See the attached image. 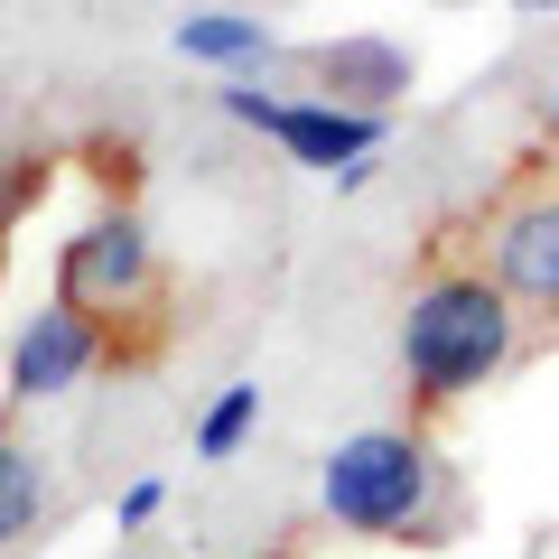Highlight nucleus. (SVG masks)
I'll use <instances>...</instances> for the list:
<instances>
[{"label": "nucleus", "mask_w": 559, "mask_h": 559, "mask_svg": "<svg viewBox=\"0 0 559 559\" xmlns=\"http://www.w3.org/2000/svg\"><path fill=\"white\" fill-rule=\"evenodd\" d=\"M522 336H532V318L485 280V261H439L401 299V336H392L411 411H457V401H476L485 382H503L522 364Z\"/></svg>", "instance_id": "f257e3e1"}, {"label": "nucleus", "mask_w": 559, "mask_h": 559, "mask_svg": "<svg viewBox=\"0 0 559 559\" xmlns=\"http://www.w3.org/2000/svg\"><path fill=\"white\" fill-rule=\"evenodd\" d=\"M318 513L355 540H448L457 532V466L439 457L429 429H355V439L326 448L318 466Z\"/></svg>", "instance_id": "f03ea898"}, {"label": "nucleus", "mask_w": 559, "mask_h": 559, "mask_svg": "<svg viewBox=\"0 0 559 559\" xmlns=\"http://www.w3.org/2000/svg\"><path fill=\"white\" fill-rule=\"evenodd\" d=\"M57 299L84 308L103 336H121V326H150V318H159V299H168L159 242H150V224H140L121 197H103L94 215H84L75 234L57 242Z\"/></svg>", "instance_id": "7ed1b4c3"}, {"label": "nucleus", "mask_w": 559, "mask_h": 559, "mask_svg": "<svg viewBox=\"0 0 559 559\" xmlns=\"http://www.w3.org/2000/svg\"><path fill=\"white\" fill-rule=\"evenodd\" d=\"M103 355H112V336H103L84 308L38 299L20 326H10V345H0V401H10V411H38V401H57V392H75V382H94Z\"/></svg>", "instance_id": "20e7f679"}, {"label": "nucleus", "mask_w": 559, "mask_h": 559, "mask_svg": "<svg viewBox=\"0 0 559 559\" xmlns=\"http://www.w3.org/2000/svg\"><path fill=\"white\" fill-rule=\"evenodd\" d=\"M485 280L522 318H559V187H522L485 215Z\"/></svg>", "instance_id": "39448f33"}, {"label": "nucleus", "mask_w": 559, "mask_h": 559, "mask_svg": "<svg viewBox=\"0 0 559 559\" xmlns=\"http://www.w3.org/2000/svg\"><path fill=\"white\" fill-rule=\"evenodd\" d=\"M289 168H308V178H355V168H373L382 150H392V112H355V103H326V94H280L271 131H261Z\"/></svg>", "instance_id": "423d86ee"}, {"label": "nucleus", "mask_w": 559, "mask_h": 559, "mask_svg": "<svg viewBox=\"0 0 559 559\" xmlns=\"http://www.w3.org/2000/svg\"><path fill=\"white\" fill-rule=\"evenodd\" d=\"M308 75H318L326 103H355V112H382V103H401L419 84V57L401 38H382V28H345V38L308 47Z\"/></svg>", "instance_id": "0eeeda50"}, {"label": "nucleus", "mask_w": 559, "mask_h": 559, "mask_svg": "<svg viewBox=\"0 0 559 559\" xmlns=\"http://www.w3.org/2000/svg\"><path fill=\"white\" fill-rule=\"evenodd\" d=\"M178 57L187 66H215V75L234 84V75H271L289 47H280V28L252 20V10H187V20H178Z\"/></svg>", "instance_id": "6e6552de"}, {"label": "nucleus", "mask_w": 559, "mask_h": 559, "mask_svg": "<svg viewBox=\"0 0 559 559\" xmlns=\"http://www.w3.org/2000/svg\"><path fill=\"white\" fill-rule=\"evenodd\" d=\"M47 513H57V466L0 429V550H28L47 532Z\"/></svg>", "instance_id": "1a4fd4ad"}, {"label": "nucleus", "mask_w": 559, "mask_h": 559, "mask_svg": "<svg viewBox=\"0 0 559 559\" xmlns=\"http://www.w3.org/2000/svg\"><path fill=\"white\" fill-rule=\"evenodd\" d=\"M252 429H261V382H224V392L197 411V457H205V466L242 457V448H252Z\"/></svg>", "instance_id": "9d476101"}, {"label": "nucleus", "mask_w": 559, "mask_h": 559, "mask_svg": "<svg viewBox=\"0 0 559 559\" xmlns=\"http://www.w3.org/2000/svg\"><path fill=\"white\" fill-rule=\"evenodd\" d=\"M159 513H168V476H131L112 495V532H150Z\"/></svg>", "instance_id": "9b49d317"}, {"label": "nucleus", "mask_w": 559, "mask_h": 559, "mask_svg": "<svg viewBox=\"0 0 559 559\" xmlns=\"http://www.w3.org/2000/svg\"><path fill=\"white\" fill-rule=\"evenodd\" d=\"M540 131L559 140V84H550V94H540Z\"/></svg>", "instance_id": "f8f14e48"}, {"label": "nucleus", "mask_w": 559, "mask_h": 559, "mask_svg": "<svg viewBox=\"0 0 559 559\" xmlns=\"http://www.w3.org/2000/svg\"><path fill=\"white\" fill-rule=\"evenodd\" d=\"M10 197H20V168H10V159H0V205H10Z\"/></svg>", "instance_id": "ddd939ff"}, {"label": "nucleus", "mask_w": 559, "mask_h": 559, "mask_svg": "<svg viewBox=\"0 0 559 559\" xmlns=\"http://www.w3.org/2000/svg\"><path fill=\"white\" fill-rule=\"evenodd\" d=\"M522 10H559V0H522Z\"/></svg>", "instance_id": "4468645a"}, {"label": "nucleus", "mask_w": 559, "mask_h": 559, "mask_svg": "<svg viewBox=\"0 0 559 559\" xmlns=\"http://www.w3.org/2000/svg\"><path fill=\"white\" fill-rule=\"evenodd\" d=\"M429 10H457V0H429Z\"/></svg>", "instance_id": "2eb2a0df"}, {"label": "nucleus", "mask_w": 559, "mask_h": 559, "mask_svg": "<svg viewBox=\"0 0 559 559\" xmlns=\"http://www.w3.org/2000/svg\"><path fill=\"white\" fill-rule=\"evenodd\" d=\"M0 261H10V242H0Z\"/></svg>", "instance_id": "dca6fc26"}]
</instances>
